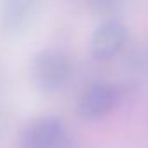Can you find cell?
<instances>
[{
    "label": "cell",
    "mask_w": 148,
    "mask_h": 148,
    "mask_svg": "<svg viewBox=\"0 0 148 148\" xmlns=\"http://www.w3.org/2000/svg\"><path fill=\"white\" fill-rule=\"evenodd\" d=\"M71 75V61L66 51L59 47L40 49L30 63L32 84L45 94L61 91Z\"/></svg>",
    "instance_id": "6da1fadb"
},
{
    "label": "cell",
    "mask_w": 148,
    "mask_h": 148,
    "mask_svg": "<svg viewBox=\"0 0 148 148\" xmlns=\"http://www.w3.org/2000/svg\"><path fill=\"white\" fill-rule=\"evenodd\" d=\"M18 148H70L64 122L56 115L28 120L18 136Z\"/></svg>",
    "instance_id": "7a4b0ae2"
},
{
    "label": "cell",
    "mask_w": 148,
    "mask_h": 148,
    "mask_svg": "<svg viewBox=\"0 0 148 148\" xmlns=\"http://www.w3.org/2000/svg\"><path fill=\"white\" fill-rule=\"evenodd\" d=\"M127 42V26L117 19H105L91 37V54L94 59L106 61L117 56Z\"/></svg>",
    "instance_id": "3957f363"
},
{
    "label": "cell",
    "mask_w": 148,
    "mask_h": 148,
    "mask_svg": "<svg viewBox=\"0 0 148 148\" xmlns=\"http://www.w3.org/2000/svg\"><path fill=\"white\" fill-rule=\"evenodd\" d=\"M117 103V91L106 82L91 84L79 98L77 110L80 117L94 120L112 112Z\"/></svg>",
    "instance_id": "277c9868"
},
{
    "label": "cell",
    "mask_w": 148,
    "mask_h": 148,
    "mask_svg": "<svg viewBox=\"0 0 148 148\" xmlns=\"http://www.w3.org/2000/svg\"><path fill=\"white\" fill-rule=\"evenodd\" d=\"M33 16V4L26 0H7L0 5V30L7 35L21 33Z\"/></svg>",
    "instance_id": "5b68a950"
}]
</instances>
